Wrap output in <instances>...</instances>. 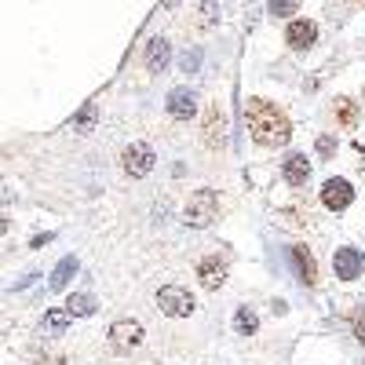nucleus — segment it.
<instances>
[{
	"mask_svg": "<svg viewBox=\"0 0 365 365\" xmlns=\"http://www.w3.org/2000/svg\"><path fill=\"white\" fill-rule=\"evenodd\" d=\"M73 274H77V259H73V256H66L63 263H58V267L51 270V292H63V289L70 285Z\"/></svg>",
	"mask_w": 365,
	"mask_h": 365,
	"instance_id": "obj_15",
	"label": "nucleus"
},
{
	"mask_svg": "<svg viewBox=\"0 0 365 365\" xmlns=\"http://www.w3.org/2000/svg\"><path fill=\"white\" fill-rule=\"evenodd\" d=\"M120 161H125V172L132 179H143V175L154 172V150H150L146 143H132V146H125Z\"/></svg>",
	"mask_w": 365,
	"mask_h": 365,
	"instance_id": "obj_5",
	"label": "nucleus"
},
{
	"mask_svg": "<svg viewBox=\"0 0 365 365\" xmlns=\"http://www.w3.org/2000/svg\"><path fill=\"white\" fill-rule=\"evenodd\" d=\"M161 4H165V8H175V4H179V0H161Z\"/></svg>",
	"mask_w": 365,
	"mask_h": 365,
	"instance_id": "obj_25",
	"label": "nucleus"
},
{
	"mask_svg": "<svg viewBox=\"0 0 365 365\" xmlns=\"http://www.w3.org/2000/svg\"><path fill=\"white\" fill-rule=\"evenodd\" d=\"M282 172H285V182H292V187H303V182L311 179V165H307V158H303V154H289L285 165H282Z\"/></svg>",
	"mask_w": 365,
	"mask_h": 365,
	"instance_id": "obj_12",
	"label": "nucleus"
},
{
	"mask_svg": "<svg viewBox=\"0 0 365 365\" xmlns=\"http://www.w3.org/2000/svg\"><path fill=\"white\" fill-rule=\"evenodd\" d=\"M292 263H296L299 282L307 285V289H314V285H318V263H314V256L307 252V245H292Z\"/></svg>",
	"mask_w": 365,
	"mask_h": 365,
	"instance_id": "obj_9",
	"label": "nucleus"
},
{
	"mask_svg": "<svg viewBox=\"0 0 365 365\" xmlns=\"http://www.w3.org/2000/svg\"><path fill=\"white\" fill-rule=\"evenodd\" d=\"M168 113L175 120H190L197 113V99H194V91L190 88H175L172 96H168Z\"/></svg>",
	"mask_w": 365,
	"mask_h": 365,
	"instance_id": "obj_10",
	"label": "nucleus"
},
{
	"mask_svg": "<svg viewBox=\"0 0 365 365\" xmlns=\"http://www.w3.org/2000/svg\"><path fill=\"white\" fill-rule=\"evenodd\" d=\"M197 278H201V285H205L208 292H216V289L227 282V267H223L216 256H208V259L197 263Z\"/></svg>",
	"mask_w": 365,
	"mask_h": 365,
	"instance_id": "obj_11",
	"label": "nucleus"
},
{
	"mask_svg": "<svg viewBox=\"0 0 365 365\" xmlns=\"http://www.w3.org/2000/svg\"><path fill=\"white\" fill-rule=\"evenodd\" d=\"M216 212H220V197H216V190H194L190 194V201H187V208H182V216H187V227H208L212 220H216Z\"/></svg>",
	"mask_w": 365,
	"mask_h": 365,
	"instance_id": "obj_2",
	"label": "nucleus"
},
{
	"mask_svg": "<svg viewBox=\"0 0 365 365\" xmlns=\"http://www.w3.org/2000/svg\"><path fill=\"white\" fill-rule=\"evenodd\" d=\"M351 201H354V190H351L347 179H325V187H322V205H325L329 212H344Z\"/></svg>",
	"mask_w": 365,
	"mask_h": 365,
	"instance_id": "obj_6",
	"label": "nucleus"
},
{
	"mask_svg": "<svg viewBox=\"0 0 365 365\" xmlns=\"http://www.w3.org/2000/svg\"><path fill=\"white\" fill-rule=\"evenodd\" d=\"M227 139V117L220 110H208V120H205V143L208 146H220Z\"/></svg>",
	"mask_w": 365,
	"mask_h": 365,
	"instance_id": "obj_14",
	"label": "nucleus"
},
{
	"mask_svg": "<svg viewBox=\"0 0 365 365\" xmlns=\"http://www.w3.org/2000/svg\"><path fill=\"white\" fill-rule=\"evenodd\" d=\"M66 311H70V314H77V318H88L91 311H96V299H91L88 292H77V296H70V299H66Z\"/></svg>",
	"mask_w": 365,
	"mask_h": 365,
	"instance_id": "obj_16",
	"label": "nucleus"
},
{
	"mask_svg": "<svg viewBox=\"0 0 365 365\" xmlns=\"http://www.w3.org/2000/svg\"><path fill=\"white\" fill-rule=\"evenodd\" d=\"M194 66H197V55H182V70H187V73H190Z\"/></svg>",
	"mask_w": 365,
	"mask_h": 365,
	"instance_id": "obj_24",
	"label": "nucleus"
},
{
	"mask_svg": "<svg viewBox=\"0 0 365 365\" xmlns=\"http://www.w3.org/2000/svg\"><path fill=\"white\" fill-rule=\"evenodd\" d=\"M96 117H99V106L96 103H84V110L70 120L73 125V132H91V125H96Z\"/></svg>",
	"mask_w": 365,
	"mask_h": 365,
	"instance_id": "obj_17",
	"label": "nucleus"
},
{
	"mask_svg": "<svg viewBox=\"0 0 365 365\" xmlns=\"http://www.w3.org/2000/svg\"><path fill=\"white\" fill-rule=\"evenodd\" d=\"M336 113H340V125H344V128H351L354 117H358V110H354L351 99H336Z\"/></svg>",
	"mask_w": 365,
	"mask_h": 365,
	"instance_id": "obj_20",
	"label": "nucleus"
},
{
	"mask_svg": "<svg viewBox=\"0 0 365 365\" xmlns=\"http://www.w3.org/2000/svg\"><path fill=\"white\" fill-rule=\"evenodd\" d=\"M70 318H73L70 311H48V314H44V329H51V332H63V329L70 325Z\"/></svg>",
	"mask_w": 365,
	"mask_h": 365,
	"instance_id": "obj_19",
	"label": "nucleus"
},
{
	"mask_svg": "<svg viewBox=\"0 0 365 365\" xmlns=\"http://www.w3.org/2000/svg\"><path fill=\"white\" fill-rule=\"evenodd\" d=\"M354 336H358V344L365 347V314H361V318L354 322Z\"/></svg>",
	"mask_w": 365,
	"mask_h": 365,
	"instance_id": "obj_22",
	"label": "nucleus"
},
{
	"mask_svg": "<svg viewBox=\"0 0 365 365\" xmlns=\"http://www.w3.org/2000/svg\"><path fill=\"white\" fill-rule=\"evenodd\" d=\"M234 329L241 332V336H252V332L259 329V318H256V314H252L249 307H241V311L234 314Z\"/></svg>",
	"mask_w": 365,
	"mask_h": 365,
	"instance_id": "obj_18",
	"label": "nucleus"
},
{
	"mask_svg": "<svg viewBox=\"0 0 365 365\" xmlns=\"http://www.w3.org/2000/svg\"><path fill=\"white\" fill-rule=\"evenodd\" d=\"M139 344H143V325H139V322L120 318V322L110 325V347H113L117 354H128V351H135Z\"/></svg>",
	"mask_w": 365,
	"mask_h": 365,
	"instance_id": "obj_3",
	"label": "nucleus"
},
{
	"mask_svg": "<svg viewBox=\"0 0 365 365\" xmlns=\"http://www.w3.org/2000/svg\"><path fill=\"white\" fill-rule=\"evenodd\" d=\"M332 270H336L340 282H354L358 274L365 270V256L358 249H336V256H332Z\"/></svg>",
	"mask_w": 365,
	"mask_h": 365,
	"instance_id": "obj_7",
	"label": "nucleus"
},
{
	"mask_svg": "<svg viewBox=\"0 0 365 365\" xmlns=\"http://www.w3.org/2000/svg\"><path fill=\"white\" fill-rule=\"evenodd\" d=\"M314 37H318V26L307 22V19L289 22V29H285V41H289V48H296V51H307V48L314 44Z\"/></svg>",
	"mask_w": 365,
	"mask_h": 365,
	"instance_id": "obj_8",
	"label": "nucleus"
},
{
	"mask_svg": "<svg viewBox=\"0 0 365 365\" xmlns=\"http://www.w3.org/2000/svg\"><path fill=\"white\" fill-rule=\"evenodd\" d=\"M296 4H299V0H270L267 8H270V15H274V19H285V15H292V11H296Z\"/></svg>",
	"mask_w": 365,
	"mask_h": 365,
	"instance_id": "obj_21",
	"label": "nucleus"
},
{
	"mask_svg": "<svg viewBox=\"0 0 365 365\" xmlns=\"http://www.w3.org/2000/svg\"><path fill=\"white\" fill-rule=\"evenodd\" d=\"M318 154H322V158H329V154H332V139H329V135H325V139H318Z\"/></svg>",
	"mask_w": 365,
	"mask_h": 365,
	"instance_id": "obj_23",
	"label": "nucleus"
},
{
	"mask_svg": "<svg viewBox=\"0 0 365 365\" xmlns=\"http://www.w3.org/2000/svg\"><path fill=\"white\" fill-rule=\"evenodd\" d=\"M245 125H249V132L259 146H285L289 135H292L289 117L267 99H249L245 103Z\"/></svg>",
	"mask_w": 365,
	"mask_h": 365,
	"instance_id": "obj_1",
	"label": "nucleus"
},
{
	"mask_svg": "<svg viewBox=\"0 0 365 365\" xmlns=\"http://www.w3.org/2000/svg\"><path fill=\"white\" fill-rule=\"evenodd\" d=\"M168 58H172V51H168V41L154 37V41L146 44V70H150V73H161V70L168 66Z\"/></svg>",
	"mask_w": 365,
	"mask_h": 365,
	"instance_id": "obj_13",
	"label": "nucleus"
},
{
	"mask_svg": "<svg viewBox=\"0 0 365 365\" xmlns=\"http://www.w3.org/2000/svg\"><path fill=\"white\" fill-rule=\"evenodd\" d=\"M158 307L168 314V318H187L194 311V296L187 289H179V285H165L158 292Z\"/></svg>",
	"mask_w": 365,
	"mask_h": 365,
	"instance_id": "obj_4",
	"label": "nucleus"
}]
</instances>
